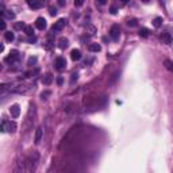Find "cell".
Wrapping results in <instances>:
<instances>
[{"label":"cell","mask_w":173,"mask_h":173,"mask_svg":"<svg viewBox=\"0 0 173 173\" xmlns=\"http://www.w3.org/2000/svg\"><path fill=\"white\" fill-rule=\"evenodd\" d=\"M35 119H37V108H35V104H30V108L27 111V115H26V119L23 122V129L24 130H30L35 123Z\"/></svg>","instance_id":"6da1fadb"},{"label":"cell","mask_w":173,"mask_h":173,"mask_svg":"<svg viewBox=\"0 0 173 173\" xmlns=\"http://www.w3.org/2000/svg\"><path fill=\"white\" fill-rule=\"evenodd\" d=\"M24 161H26V165H27V169L30 173H34L37 166H38V162H39V153L38 151H32L30 156L24 157Z\"/></svg>","instance_id":"7a4b0ae2"},{"label":"cell","mask_w":173,"mask_h":173,"mask_svg":"<svg viewBox=\"0 0 173 173\" xmlns=\"http://www.w3.org/2000/svg\"><path fill=\"white\" fill-rule=\"evenodd\" d=\"M18 126L14 121H3L2 122V131L3 133H15Z\"/></svg>","instance_id":"3957f363"},{"label":"cell","mask_w":173,"mask_h":173,"mask_svg":"<svg viewBox=\"0 0 173 173\" xmlns=\"http://www.w3.org/2000/svg\"><path fill=\"white\" fill-rule=\"evenodd\" d=\"M19 60H20V54H19L18 50H11V52H10V56L6 57V62L11 64V65H12V64H16Z\"/></svg>","instance_id":"277c9868"},{"label":"cell","mask_w":173,"mask_h":173,"mask_svg":"<svg viewBox=\"0 0 173 173\" xmlns=\"http://www.w3.org/2000/svg\"><path fill=\"white\" fill-rule=\"evenodd\" d=\"M67 22H68V20L65 19V18L58 19L54 24H53V27H52V32H58V31H61L65 26H67Z\"/></svg>","instance_id":"5b68a950"},{"label":"cell","mask_w":173,"mask_h":173,"mask_svg":"<svg viewBox=\"0 0 173 173\" xmlns=\"http://www.w3.org/2000/svg\"><path fill=\"white\" fill-rule=\"evenodd\" d=\"M119 35H121V28H119L118 24H114L112 27L110 28V37L112 41H118L119 39Z\"/></svg>","instance_id":"8992f818"},{"label":"cell","mask_w":173,"mask_h":173,"mask_svg":"<svg viewBox=\"0 0 173 173\" xmlns=\"http://www.w3.org/2000/svg\"><path fill=\"white\" fill-rule=\"evenodd\" d=\"M54 65H56L57 71H64V69L67 68V61H65L64 57H57L54 61Z\"/></svg>","instance_id":"52a82bcc"},{"label":"cell","mask_w":173,"mask_h":173,"mask_svg":"<svg viewBox=\"0 0 173 173\" xmlns=\"http://www.w3.org/2000/svg\"><path fill=\"white\" fill-rule=\"evenodd\" d=\"M35 27L38 28V30H45V28H46V19L42 18V16L37 18V20H35Z\"/></svg>","instance_id":"ba28073f"},{"label":"cell","mask_w":173,"mask_h":173,"mask_svg":"<svg viewBox=\"0 0 173 173\" xmlns=\"http://www.w3.org/2000/svg\"><path fill=\"white\" fill-rule=\"evenodd\" d=\"M28 7L34 8V10H38V8L43 7V2H39V0H27Z\"/></svg>","instance_id":"9c48e42d"},{"label":"cell","mask_w":173,"mask_h":173,"mask_svg":"<svg viewBox=\"0 0 173 173\" xmlns=\"http://www.w3.org/2000/svg\"><path fill=\"white\" fill-rule=\"evenodd\" d=\"M10 114H11V116H12V118H18V116H19V114H20V108H19V106H18V104L11 106V108H10Z\"/></svg>","instance_id":"30bf717a"},{"label":"cell","mask_w":173,"mask_h":173,"mask_svg":"<svg viewBox=\"0 0 173 173\" xmlns=\"http://www.w3.org/2000/svg\"><path fill=\"white\" fill-rule=\"evenodd\" d=\"M161 41L164 43H166V45H171L172 43V35L169 34V32H162L161 34Z\"/></svg>","instance_id":"8fae6325"},{"label":"cell","mask_w":173,"mask_h":173,"mask_svg":"<svg viewBox=\"0 0 173 173\" xmlns=\"http://www.w3.org/2000/svg\"><path fill=\"white\" fill-rule=\"evenodd\" d=\"M71 58L73 61H79L81 58V52L79 50V49H73V50L71 52Z\"/></svg>","instance_id":"7c38bea8"},{"label":"cell","mask_w":173,"mask_h":173,"mask_svg":"<svg viewBox=\"0 0 173 173\" xmlns=\"http://www.w3.org/2000/svg\"><path fill=\"white\" fill-rule=\"evenodd\" d=\"M42 135H43V129H42V127H38L37 131H35V143H39L41 142Z\"/></svg>","instance_id":"4fadbf2b"},{"label":"cell","mask_w":173,"mask_h":173,"mask_svg":"<svg viewBox=\"0 0 173 173\" xmlns=\"http://www.w3.org/2000/svg\"><path fill=\"white\" fill-rule=\"evenodd\" d=\"M69 46V41H68V38H60L58 39V47L60 49H67Z\"/></svg>","instance_id":"5bb4252c"},{"label":"cell","mask_w":173,"mask_h":173,"mask_svg":"<svg viewBox=\"0 0 173 173\" xmlns=\"http://www.w3.org/2000/svg\"><path fill=\"white\" fill-rule=\"evenodd\" d=\"M88 50L92 52V53H97V52L101 50V46L99 43H91L89 46H88Z\"/></svg>","instance_id":"9a60e30c"},{"label":"cell","mask_w":173,"mask_h":173,"mask_svg":"<svg viewBox=\"0 0 173 173\" xmlns=\"http://www.w3.org/2000/svg\"><path fill=\"white\" fill-rule=\"evenodd\" d=\"M4 38H6V41H8V42H12L14 38H15V35H14L12 31H6L4 32Z\"/></svg>","instance_id":"2e32d148"},{"label":"cell","mask_w":173,"mask_h":173,"mask_svg":"<svg viewBox=\"0 0 173 173\" xmlns=\"http://www.w3.org/2000/svg\"><path fill=\"white\" fill-rule=\"evenodd\" d=\"M52 81H53V77H52V75H49V73L42 77V83H43L45 85H49V84L52 83Z\"/></svg>","instance_id":"e0dca14e"},{"label":"cell","mask_w":173,"mask_h":173,"mask_svg":"<svg viewBox=\"0 0 173 173\" xmlns=\"http://www.w3.org/2000/svg\"><path fill=\"white\" fill-rule=\"evenodd\" d=\"M24 32H26V35L32 37L34 35V28H32V26H26L24 27Z\"/></svg>","instance_id":"ac0fdd59"},{"label":"cell","mask_w":173,"mask_h":173,"mask_svg":"<svg viewBox=\"0 0 173 173\" xmlns=\"http://www.w3.org/2000/svg\"><path fill=\"white\" fill-rule=\"evenodd\" d=\"M162 22H164V19L160 18V16H157V18H154V20H153V26L154 27H160L162 24Z\"/></svg>","instance_id":"d6986e66"},{"label":"cell","mask_w":173,"mask_h":173,"mask_svg":"<svg viewBox=\"0 0 173 173\" xmlns=\"http://www.w3.org/2000/svg\"><path fill=\"white\" fill-rule=\"evenodd\" d=\"M85 28H86V32H88L89 35H95V32H96V28H95V26H92V24H88Z\"/></svg>","instance_id":"ffe728a7"},{"label":"cell","mask_w":173,"mask_h":173,"mask_svg":"<svg viewBox=\"0 0 173 173\" xmlns=\"http://www.w3.org/2000/svg\"><path fill=\"white\" fill-rule=\"evenodd\" d=\"M139 35H141L142 38H147V37H149V30L145 27H142L141 30H139Z\"/></svg>","instance_id":"44dd1931"},{"label":"cell","mask_w":173,"mask_h":173,"mask_svg":"<svg viewBox=\"0 0 173 173\" xmlns=\"http://www.w3.org/2000/svg\"><path fill=\"white\" fill-rule=\"evenodd\" d=\"M165 68L168 69V71H171V72H173V61H171V60H165Z\"/></svg>","instance_id":"7402d4cb"},{"label":"cell","mask_w":173,"mask_h":173,"mask_svg":"<svg viewBox=\"0 0 173 173\" xmlns=\"http://www.w3.org/2000/svg\"><path fill=\"white\" fill-rule=\"evenodd\" d=\"M50 95H52L50 91H45V92L41 93V99H42V100H46V99H47L49 96H50Z\"/></svg>","instance_id":"603a6c76"},{"label":"cell","mask_w":173,"mask_h":173,"mask_svg":"<svg viewBox=\"0 0 173 173\" xmlns=\"http://www.w3.org/2000/svg\"><path fill=\"white\" fill-rule=\"evenodd\" d=\"M77 79H79V75H77V73H73L72 77H71V84H75V81H77Z\"/></svg>","instance_id":"cb8c5ba5"},{"label":"cell","mask_w":173,"mask_h":173,"mask_svg":"<svg viewBox=\"0 0 173 173\" xmlns=\"http://www.w3.org/2000/svg\"><path fill=\"white\" fill-rule=\"evenodd\" d=\"M110 12H111V14H112V15H115V14H116V12H118V8H116V6H111V7H110Z\"/></svg>","instance_id":"d4e9b609"},{"label":"cell","mask_w":173,"mask_h":173,"mask_svg":"<svg viewBox=\"0 0 173 173\" xmlns=\"http://www.w3.org/2000/svg\"><path fill=\"white\" fill-rule=\"evenodd\" d=\"M127 24L131 26V27H134V26H137V20H135V19H130L129 22H127Z\"/></svg>","instance_id":"484cf974"},{"label":"cell","mask_w":173,"mask_h":173,"mask_svg":"<svg viewBox=\"0 0 173 173\" xmlns=\"http://www.w3.org/2000/svg\"><path fill=\"white\" fill-rule=\"evenodd\" d=\"M0 22H2V23H0V28H2L3 31H6V20L2 18V20H0Z\"/></svg>","instance_id":"4316f807"},{"label":"cell","mask_w":173,"mask_h":173,"mask_svg":"<svg viewBox=\"0 0 173 173\" xmlns=\"http://www.w3.org/2000/svg\"><path fill=\"white\" fill-rule=\"evenodd\" d=\"M24 27H26V24H24V23H16L15 24V28H23V30H24Z\"/></svg>","instance_id":"83f0119b"},{"label":"cell","mask_w":173,"mask_h":173,"mask_svg":"<svg viewBox=\"0 0 173 173\" xmlns=\"http://www.w3.org/2000/svg\"><path fill=\"white\" fill-rule=\"evenodd\" d=\"M49 12H50V15H53V16H54L56 14H57V10H56V8H50V11H49Z\"/></svg>","instance_id":"f1b7e54d"},{"label":"cell","mask_w":173,"mask_h":173,"mask_svg":"<svg viewBox=\"0 0 173 173\" xmlns=\"http://www.w3.org/2000/svg\"><path fill=\"white\" fill-rule=\"evenodd\" d=\"M35 61H37V58L34 57V58H30L28 60V65H31V64H35Z\"/></svg>","instance_id":"f546056e"},{"label":"cell","mask_w":173,"mask_h":173,"mask_svg":"<svg viewBox=\"0 0 173 173\" xmlns=\"http://www.w3.org/2000/svg\"><path fill=\"white\" fill-rule=\"evenodd\" d=\"M75 6H77V7L83 6V2H75Z\"/></svg>","instance_id":"4dcf8cb0"},{"label":"cell","mask_w":173,"mask_h":173,"mask_svg":"<svg viewBox=\"0 0 173 173\" xmlns=\"http://www.w3.org/2000/svg\"><path fill=\"white\" fill-rule=\"evenodd\" d=\"M57 84H62V77H58V79H57Z\"/></svg>","instance_id":"1f68e13d"}]
</instances>
